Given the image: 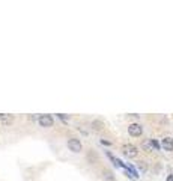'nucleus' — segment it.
Listing matches in <instances>:
<instances>
[{
  "mask_svg": "<svg viewBox=\"0 0 173 181\" xmlns=\"http://www.w3.org/2000/svg\"><path fill=\"white\" fill-rule=\"evenodd\" d=\"M122 152H124V155L128 157V159H134V157L139 155V150H137V146L131 145V143H125V145L122 146Z\"/></svg>",
  "mask_w": 173,
  "mask_h": 181,
  "instance_id": "nucleus-1",
  "label": "nucleus"
},
{
  "mask_svg": "<svg viewBox=\"0 0 173 181\" xmlns=\"http://www.w3.org/2000/svg\"><path fill=\"white\" fill-rule=\"evenodd\" d=\"M38 122L41 127H44V128H50V127H53V124H54V119H53V116L51 115H41L38 118Z\"/></svg>",
  "mask_w": 173,
  "mask_h": 181,
  "instance_id": "nucleus-2",
  "label": "nucleus"
},
{
  "mask_svg": "<svg viewBox=\"0 0 173 181\" xmlns=\"http://www.w3.org/2000/svg\"><path fill=\"white\" fill-rule=\"evenodd\" d=\"M68 148L72 152H80V151L83 150V145H81V142L78 141V139L71 137V139H68Z\"/></svg>",
  "mask_w": 173,
  "mask_h": 181,
  "instance_id": "nucleus-3",
  "label": "nucleus"
},
{
  "mask_svg": "<svg viewBox=\"0 0 173 181\" xmlns=\"http://www.w3.org/2000/svg\"><path fill=\"white\" fill-rule=\"evenodd\" d=\"M128 133H130L131 136H134V137H140L142 133H143V127H142L140 124H131V125L128 127Z\"/></svg>",
  "mask_w": 173,
  "mask_h": 181,
  "instance_id": "nucleus-4",
  "label": "nucleus"
},
{
  "mask_svg": "<svg viewBox=\"0 0 173 181\" xmlns=\"http://www.w3.org/2000/svg\"><path fill=\"white\" fill-rule=\"evenodd\" d=\"M161 145H163L164 151H173V139L172 137H164L163 141H161Z\"/></svg>",
  "mask_w": 173,
  "mask_h": 181,
  "instance_id": "nucleus-5",
  "label": "nucleus"
},
{
  "mask_svg": "<svg viewBox=\"0 0 173 181\" xmlns=\"http://www.w3.org/2000/svg\"><path fill=\"white\" fill-rule=\"evenodd\" d=\"M14 122V116L12 115H3L2 118H0V124L3 125V127H8Z\"/></svg>",
  "mask_w": 173,
  "mask_h": 181,
  "instance_id": "nucleus-6",
  "label": "nucleus"
},
{
  "mask_svg": "<svg viewBox=\"0 0 173 181\" xmlns=\"http://www.w3.org/2000/svg\"><path fill=\"white\" fill-rule=\"evenodd\" d=\"M102 178H104V180H107V181H113V180H115L113 174H112L110 171H104V172H102Z\"/></svg>",
  "mask_w": 173,
  "mask_h": 181,
  "instance_id": "nucleus-7",
  "label": "nucleus"
},
{
  "mask_svg": "<svg viewBox=\"0 0 173 181\" xmlns=\"http://www.w3.org/2000/svg\"><path fill=\"white\" fill-rule=\"evenodd\" d=\"M92 127H93L95 130H101V128H102V124H101L99 121H95V122H92Z\"/></svg>",
  "mask_w": 173,
  "mask_h": 181,
  "instance_id": "nucleus-8",
  "label": "nucleus"
},
{
  "mask_svg": "<svg viewBox=\"0 0 173 181\" xmlns=\"http://www.w3.org/2000/svg\"><path fill=\"white\" fill-rule=\"evenodd\" d=\"M149 142H151V145H152V148H154L155 151H158V150H160V145H158V142H157V141H154V139H151V141H149Z\"/></svg>",
  "mask_w": 173,
  "mask_h": 181,
  "instance_id": "nucleus-9",
  "label": "nucleus"
},
{
  "mask_svg": "<svg viewBox=\"0 0 173 181\" xmlns=\"http://www.w3.org/2000/svg\"><path fill=\"white\" fill-rule=\"evenodd\" d=\"M143 148L146 151H152V145H151V142L148 141V142H143Z\"/></svg>",
  "mask_w": 173,
  "mask_h": 181,
  "instance_id": "nucleus-10",
  "label": "nucleus"
},
{
  "mask_svg": "<svg viewBox=\"0 0 173 181\" xmlns=\"http://www.w3.org/2000/svg\"><path fill=\"white\" fill-rule=\"evenodd\" d=\"M101 143H102V145H110V142H107V141H104V139H102V141H101Z\"/></svg>",
  "mask_w": 173,
  "mask_h": 181,
  "instance_id": "nucleus-11",
  "label": "nucleus"
},
{
  "mask_svg": "<svg viewBox=\"0 0 173 181\" xmlns=\"http://www.w3.org/2000/svg\"><path fill=\"white\" fill-rule=\"evenodd\" d=\"M167 181H173V175H169L167 177Z\"/></svg>",
  "mask_w": 173,
  "mask_h": 181,
  "instance_id": "nucleus-12",
  "label": "nucleus"
},
{
  "mask_svg": "<svg viewBox=\"0 0 173 181\" xmlns=\"http://www.w3.org/2000/svg\"><path fill=\"white\" fill-rule=\"evenodd\" d=\"M2 116H3V113H0V118H2Z\"/></svg>",
  "mask_w": 173,
  "mask_h": 181,
  "instance_id": "nucleus-13",
  "label": "nucleus"
}]
</instances>
